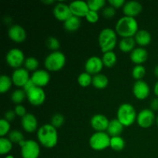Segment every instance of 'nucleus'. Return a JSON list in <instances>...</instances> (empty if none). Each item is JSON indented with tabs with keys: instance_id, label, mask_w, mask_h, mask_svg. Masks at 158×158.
<instances>
[{
	"instance_id": "obj_6",
	"label": "nucleus",
	"mask_w": 158,
	"mask_h": 158,
	"mask_svg": "<svg viewBox=\"0 0 158 158\" xmlns=\"http://www.w3.org/2000/svg\"><path fill=\"white\" fill-rule=\"evenodd\" d=\"M110 136L106 132H95L89 139V144L91 149L96 151H102L110 148Z\"/></svg>"
},
{
	"instance_id": "obj_4",
	"label": "nucleus",
	"mask_w": 158,
	"mask_h": 158,
	"mask_svg": "<svg viewBox=\"0 0 158 158\" xmlns=\"http://www.w3.org/2000/svg\"><path fill=\"white\" fill-rule=\"evenodd\" d=\"M137 117L135 108L131 103H122L117 109V119L124 127L132 126L137 121Z\"/></svg>"
},
{
	"instance_id": "obj_29",
	"label": "nucleus",
	"mask_w": 158,
	"mask_h": 158,
	"mask_svg": "<svg viewBox=\"0 0 158 158\" xmlns=\"http://www.w3.org/2000/svg\"><path fill=\"white\" fill-rule=\"evenodd\" d=\"M13 143L8 137H0V154L8 155L12 151Z\"/></svg>"
},
{
	"instance_id": "obj_18",
	"label": "nucleus",
	"mask_w": 158,
	"mask_h": 158,
	"mask_svg": "<svg viewBox=\"0 0 158 158\" xmlns=\"http://www.w3.org/2000/svg\"><path fill=\"white\" fill-rule=\"evenodd\" d=\"M50 74L46 69H38L35 71L31 75V80L34 84L38 87L43 88L47 86L50 81Z\"/></svg>"
},
{
	"instance_id": "obj_33",
	"label": "nucleus",
	"mask_w": 158,
	"mask_h": 158,
	"mask_svg": "<svg viewBox=\"0 0 158 158\" xmlns=\"http://www.w3.org/2000/svg\"><path fill=\"white\" fill-rule=\"evenodd\" d=\"M93 76L86 72L80 73L77 77V83L81 87H88L89 85L92 84Z\"/></svg>"
},
{
	"instance_id": "obj_36",
	"label": "nucleus",
	"mask_w": 158,
	"mask_h": 158,
	"mask_svg": "<svg viewBox=\"0 0 158 158\" xmlns=\"http://www.w3.org/2000/svg\"><path fill=\"white\" fill-rule=\"evenodd\" d=\"M46 45L48 49L51 50V52L59 51L60 48V42L56 37L54 36L48 37L46 40Z\"/></svg>"
},
{
	"instance_id": "obj_42",
	"label": "nucleus",
	"mask_w": 158,
	"mask_h": 158,
	"mask_svg": "<svg viewBox=\"0 0 158 158\" xmlns=\"http://www.w3.org/2000/svg\"><path fill=\"white\" fill-rule=\"evenodd\" d=\"M14 111H15V114H16L17 117H23L25 115H26L27 113H26V109L24 106H23L22 104L16 105L14 108Z\"/></svg>"
},
{
	"instance_id": "obj_3",
	"label": "nucleus",
	"mask_w": 158,
	"mask_h": 158,
	"mask_svg": "<svg viewBox=\"0 0 158 158\" xmlns=\"http://www.w3.org/2000/svg\"><path fill=\"white\" fill-rule=\"evenodd\" d=\"M98 43L103 53L114 51L117 44V34L111 28H104L98 35Z\"/></svg>"
},
{
	"instance_id": "obj_20",
	"label": "nucleus",
	"mask_w": 158,
	"mask_h": 158,
	"mask_svg": "<svg viewBox=\"0 0 158 158\" xmlns=\"http://www.w3.org/2000/svg\"><path fill=\"white\" fill-rule=\"evenodd\" d=\"M122 9L125 16L135 18L141 13L143 10V6L141 3L137 1H128L125 2Z\"/></svg>"
},
{
	"instance_id": "obj_37",
	"label": "nucleus",
	"mask_w": 158,
	"mask_h": 158,
	"mask_svg": "<svg viewBox=\"0 0 158 158\" xmlns=\"http://www.w3.org/2000/svg\"><path fill=\"white\" fill-rule=\"evenodd\" d=\"M106 3L105 0H89L87 1L89 10L95 11L97 12L106 6Z\"/></svg>"
},
{
	"instance_id": "obj_8",
	"label": "nucleus",
	"mask_w": 158,
	"mask_h": 158,
	"mask_svg": "<svg viewBox=\"0 0 158 158\" xmlns=\"http://www.w3.org/2000/svg\"><path fill=\"white\" fill-rule=\"evenodd\" d=\"M26 59L24 52L19 48L10 49L6 55V63L14 69L21 68L22 66L24 65Z\"/></svg>"
},
{
	"instance_id": "obj_38",
	"label": "nucleus",
	"mask_w": 158,
	"mask_h": 158,
	"mask_svg": "<svg viewBox=\"0 0 158 158\" xmlns=\"http://www.w3.org/2000/svg\"><path fill=\"white\" fill-rule=\"evenodd\" d=\"M65 123V117L61 114H55L51 117L50 124L55 128H59L63 126Z\"/></svg>"
},
{
	"instance_id": "obj_47",
	"label": "nucleus",
	"mask_w": 158,
	"mask_h": 158,
	"mask_svg": "<svg viewBox=\"0 0 158 158\" xmlns=\"http://www.w3.org/2000/svg\"><path fill=\"white\" fill-rule=\"evenodd\" d=\"M154 94H155L156 97H158V80L156 82L155 84H154Z\"/></svg>"
},
{
	"instance_id": "obj_22",
	"label": "nucleus",
	"mask_w": 158,
	"mask_h": 158,
	"mask_svg": "<svg viewBox=\"0 0 158 158\" xmlns=\"http://www.w3.org/2000/svg\"><path fill=\"white\" fill-rule=\"evenodd\" d=\"M134 38L135 40L136 43L140 47L143 48L151 44V40H152L151 34L146 29H139Z\"/></svg>"
},
{
	"instance_id": "obj_46",
	"label": "nucleus",
	"mask_w": 158,
	"mask_h": 158,
	"mask_svg": "<svg viewBox=\"0 0 158 158\" xmlns=\"http://www.w3.org/2000/svg\"><path fill=\"white\" fill-rule=\"evenodd\" d=\"M150 106H151V110L153 111H158V97H155L153 99L150 103Z\"/></svg>"
},
{
	"instance_id": "obj_44",
	"label": "nucleus",
	"mask_w": 158,
	"mask_h": 158,
	"mask_svg": "<svg viewBox=\"0 0 158 158\" xmlns=\"http://www.w3.org/2000/svg\"><path fill=\"white\" fill-rule=\"evenodd\" d=\"M15 117H16V114H15L14 110H9L4 114V119L9 122L13 121L15 119Z\"/></svg>"
},
{
	"instance_id": "obj_43",
	"label": "nucleus",
	"mask_w": 158,
	"mask_h": 158,
	"mask_svg": "<svg viewBox=\"0 0 158 158\" xmlns=\"http://www.w3.org/2000/svg\"><path fill=\"white\" fill-rule=\"evenodd\" d=\"M126 2L124 0H109L108 3L110 6L114 7V9H120V8H123Z\"/></svg>"
},
{
	"instance_id": "obj_16",
	"label": "nucleus",
	"mask_w": 158,
	"mask_h": 158,
	"mask_svg": "<svg viewBox=\"0 0 158 158\" xmlns=\"http://www.w3.org/2000/svg\"><path fill=\"white\" fill-rule=\"evenodd\" d=\"M8 36L14 43H23L26 39V31L20 25H12L8 30Z\"/></svg>"
},
{
	"instance_id": "obj_40",
	"label": "nucleus",
	"mask_w": 158,
	"mask_h": 158,
	"mask_svg": "<svg viewBox=\"0 0 158 158\" xmlns=\"http://www.w3.org/2000/svg\"><path fill=\"white\" fill-rule=\"evenodd\" d=\"M116 15V9L111 6H105L103 9H102V15L103 18L106 19H113Z\"/></svg>"
},
{
	"instance_id": "obj_21",
	"label": "nucleus",
	"mask_w": 158,
	"mask_h": 158,
	"mask_svg": "<svg viewBox=\"0 0 158 158\" xmlns=\"http://www.w3.org/2000/svg\"><path fill=\"white\" fill-rule=\"evenodd\" d=\"M148 50L143 47H136L130 54V59L135 65H143L148 59Z\"/></svg>"
},
{
	"instance_id": "obj_1",
	"label": "nucleus",
	"mask_w": 158,
	"mask_h": 158,
	"mask_svg": "<svg viewBox=\"0 0 158 158\" xmlns=\"http://www.w3.org/2000/svg\"><path fill=\"white\" fill-rule=\"evenodd\" d=\"M37 140L44 148L52 149L56 146L59 136L56 128L50 123H46L40 127L37 131Z\"/></svg>"
},
{
	"instance_id": "obj_34",
	"label": "nucleus",
	"mask_w": 158,
	"mask_h": 158,
	"mask_svg": "<svg viewBox=\"0 0 158 158\" xmlns=\"http://www.w3.org/2000/svg\"><path fill=\"white\" fill-rule=\"evenodd\" d=\"M146 74V69L143 65H135L132 69V77L136 81L142 80Z\"/></svg>"
},
{
	"instance_id": "obj_11",
	"label": "nucleus",
	"mask_w": 158,
	"mask_h": 158,
	"mask_svg": "<svg viewBox=\"0 0 158 158\" xmlns=\"http://www.w3.org/2000/svg\"><path fill=\"white\" fill-rule=\"evenodd\" d=\"M12 83L19 89H23V86L26 83L30 80L31 77L29 76V72L24 67L19 68V69H14L11 75Z\"/></svg>"
},
{
	"instance_id": "obj_26",
	"label": "nucleus",
	"mask_w": 158,
	"mask_h": 158,
	"mask_svg": "<svg viewBox=\"0 0 158 158\" xmlns=\"http://www.w3.org/2000/svg\"><path fill=\"white\" fill-rule=\"evenodd\" d=\"M109 84V80L104 74L99 73L93 76L92 85L97 89H103L107 87Z\"/></svg>"
},
{
	"instance_id": "obj_5",
	"label": "nucleus",
	"mask_w": 158,
	"mask_h": 158,
	"mask_svg": "<svg viewBox=\"0 0 158 158\" xmlns=\"http://www.w3.org/2000/svg\"><path fill=\"white\" fill-rule=\"evenodd\" d=\"M66 56L61 51L51 52L44 60V66L49 72H58L66 65Z\"/></svg>"
},
{
	"instance_id": "obj_25",
	"label": "nucleus",
	"mask_w": 158,
	"mask_h": 158,
	"mask_svg": "<svg viewBox=\"0 0 158 158\" xmlns=\"http://www.w3.org/2000/svg\"><path fill=\"white\" fill-rule=\"evenodd\" d=\"M80 26H81V19H80V18L74 16V15L70 16L67 20H66L63 23L64 29L69 32H76V31L80 29Z\"/></svg>"
},
{
	"instance_id": "obj_45",
	"label": "nucleus",
	"mask_w": 158,
	"mask_h": 158,
	"mask_svg": "<svg viewBox=\"0 0 158 158\" xmlns=\"http://www.w3.org/2000/svg\"><path fill=\"white\" fill-rule=\"evenodd\" d=\"M35 86H35V85L34 84V83L32 81V80H31V78H30V80H29V81H28L27 83H26V85H25V86H23V89H24L25 92L27 93L28 91H29V90H30V89H32V88H34V87H35Z\"/></svg>"
},
{
	"instance_id": "obj_32",
	"label": "nucleus",
	"mask_w": 158,
	"mask_h": 158,
	"mask_svg": "<svg viewBox=\"0 0 158 158\" xmlns=\"http://www.w3.org/2000/svg\"><path fill=\"white\" fill-rule=\"evenodd\" d=\"M24 68L27 69L29 72H35V71L38 70L39 66H40V62L37 60L35 57L33 56H29L27 57L25 60L24 63Z\"/></svg>"
},
{
	"instance_id": "obj_10",
	"label": "nucleus",
	"mask_w": 158,
	"mask_h": 158,
	"mask_svg": "<svg viewBox=\"0 0 158 158\" xmlns=\"http://www.w3.org/2000/svg\"><path fill=\"white\" fill-rule=\"evenodd\" d=\"M26 99L32 106H40L43 105L46 100V93L43 88L35 86L26 93Z\"/></svg>"
},
{
	"instance_id": "obj_39",
	"label": "nucleus",
	"mask_w": 158,
	"mask_h": 158,
	"mask_svg": "<svg viewBox=\"0 0 158 158\" xmlns=\"http://www.w3.org/2000/svg\"><path fill=\"white\" fill-rule=\"evenodd\" d=\"M11 131L10 122L7 121L4 118L0 120V137H5L6 135H9Z\"/></svg>"
},
{
	"instance_id": "obj_35",
	"label": "nucleus",
	"mask_w": 158,
	"mask_h": 158,
	"mask_svg": "<svg viewBox=\"0 0 158 158\" xmlns=\"http://www.w3.org/2000/svg\"><path fill=\"white\" fill-rule=\"evenodd\" d=\"M8 138L11 140L12 143H17L19 144L21 142L25 140L23 134L19 130H12L8 135Z\"/></svg>"
},
{
	"instance_id": "obj_30",
	"label": "nucleus",
	"mask_w": 158,
	"mask_h": 158,
	"mask_svg": "<svg viewBox=\"0 0 158 158\" xmlns=\"http://www.w3.org/2000/svg\"><path fill=\"white\" fill-rule=\"evenodd\" d=\"M12 80L11 77L7 75H2L0 77V93L6 94L12 88Z\"/></svg>"
},
{
	"instance_id": "obj_50",
	"label": "nucleus",
	"mask_w": 158,
	"mask_h": 158,
	"mask_svg": "<svg viewBox=\"0 0 158 158\" xmlns=\"http://www.w3.org/2000/svg\"><path fill=\"white\" fill-rule=\"evenodd\" d=\"M5 158H15L14 157L13 155H11V154H8V155H6Z\"/></svg>"
},
{
	"instance_id": "obj_9",
	"label": "nucleus",
	"mask_w": 158,
	"mask_h": 158,
	"mask_svg": "<svg viewBox=\"0 0 158 158\" xmlns=\"http://www.w3.org/2000/svg\"><path fill=\"white\" fill-rule=\"evenodd\" d=\"M156 121V117L154 112L151 109L145 108L141 110L137 114V123L141 128H149Z\"/></svg>"
},
{
	"instance_id": "obj_24",
	"label": "nucleus",
	"mask_w": 158,
	"mask_h": 158,
	"mask_svg": "<svg viewBox=\"0 0 158 158\" xmlns=\"http://www.w3.org/2000/svg\"><path fill=\"white\" fill-rule=\"evenodd\" d=\"M136 41L134 37L130 38H122L119 42V49L121 52L127 53L131 52L136 48Z\"/></svg>"
},
{
	"instance_id": "obj_41",
	"label": "nucleus",
	"mask_w": 158,
	"mask_h": 158,
	"mask_svg": "<svg viewBox=\"0 0 158 158\" xmlns=\"http://www.w3.org/2000/svg\"><path fill=\"white\" fill-rule=\"evenodd\" d=\"M86 19L87 20V22H89V23H96L99 21V13L95 11H91L89 10V12L87 13V15H86Z\"/></svg>"
},
{
	"instance_id": "obj_7",
	"label": "nucleus",
	"mask_w": 158,
	"mask_h": 158,
	"mask_svg": "<svg viewBox=\"0 0 158 158\" xmlns=\"http://www.w3.org/2000/svg\"><path fill=\"white\" fill-rule=\"evenodd\" d=\"M21 148L22 158H39L40 155V143L35 140H25L19 144Z\"/></svg>"
},
{
	"instance_id": "obj_12",
	"label": "nucleus",
	"mask_w": 158,
	"mask_h": 158,
	"mask_svg": "<svg viewBox=\"0 0 158 158\" xmlns=\"http://www.w3.org/2000/svg\"><path fill=\"white\" fill-rule=\"evenodd\" d=\"M103 66H103L101 58L97 56H92L88 58L85 63V72L88 73L92 76L97 75V74L101 73L100 72L103 69Z\"/></svg>"
},
{
	"instance_id": "obj_19",
	"label": "nucleus",
	"mask_w": 158,
	"mask_h": 158,
	"mask_svg": "<svg viewBox=\"0 0 158 158\" xmlns=\"http://www.w3.org/2000/svg\"><path fill=\"white\" fill-rule=\"evenodd\" d=\"M21 126L26 133H34L38 131V120L34 114L27 113L21 118Z\"/></svg>"
},
{
	"instance_id": "obj_17",
	"label": "nucleus",
	"mask_w": 158,
	"mask_h": 158,
	"mask_svg": "<svg viewBox=\"0 0 158 158\" xmlns=\"http://www.w3.org/2000/svg\"><path fill=\"white\" fill-rule=\"evenodd\" d=\"M69 6L72 15L78 17V18L86 17V15H87L89 11L87 2L82 1V0H77V1L72 2L69 3Z\"/></svg>"
},
{
	"instance_id": "obj_48",
	"label": "nucleus",
	"mask_w": 158,
	"mask_h": 158,
	"mask_svg": "<svg viewBox=\"0 0 158 158\" xmlns=\"http://www.w3.org/2000/svg\"><path fill=\"white\" fill-rule=\"evenodd\" d=\"M154 75H155V77H157V78H158V65H157V66L154 67Z\"/></svg>"
},
{
	"instance_id": "obj_51",
	"label": "nucleus",
	"mask_w": 158,
	"mask_h": 158,
	"mask_svg": "<svg viewBox=\"0 0 158 158\" xmlns=\"http://www.w3.org/2000/svg\"><path fill=\"white\" fill-rule=\"evenodd\" d=\"M156 124H157V126L158 127V116L157 117H156V121H155Z\"/></svg>"
},
{
	"instance_id": "obj_23",
	"label": "nucleus",
	"mask_w": 158,
	"mask_h": 158,
	"mask_svg": "<svg viewBox=\"0 0 158 158\" xmlns=\"http://www.w3.org/2000/svg\"><path fill=\"white\" fill-rule=\"evenodd\" d=\"M123 128H124V127L116 118L114 119V120H110L109 125H108L107 130H106V133L110 136V137L120 136V134L123 133Z\"/></svg>"
},
{
	"instance_id": "obj_14",
	"label": "nucleus",
	"mask_w": 158,
	"mask_h": 158,
	"mask_svg": "<svg viewBox=\"0 0 158 158\" xmlns=\"http://www.w3.org/2000/svg\"><path fill=\"white\" fill-rule=\"evenodd\" d=\"M110 120L105 115L97 114L90 119V126L95 132H106Z\"/></svg>"
},
{
	"instance_id": "obj_13",
	"label": "nucleus",
	"mask_w": 158,
	"mask_h": 158,
	"mask_svg": "<svg viewBox=\"0 0 158 158\" xmlns=\"http://www.w3.org/2000/svg\"><path fill=\"white\" fill-rule=\"evenodd\" d=\"M132 91L136 99L139 100H144L150 96L151 89L149 84L142 80L136 81L134 83Z\"/></svg>"
},
{
	"instance_id": "obj_2",
	"label": "nucleus",
	"mask_w": 158,
	"mask_h": 158,
	"mask_svg": "<svg viewBox=\"0 0 158 158\" xmlns=\"http://www.w3.org/2000/svg\"><path fill=\"white\" fill-rule=\"evenodd\" d=\"M114 30L122 38L134 37L139 30L138 23L135 18L124 15L117 20Z\"/></svg>"
},
{
	"instance_id": "obj_27",
	"label": "nucleus",
	"mask_w": 158,
	"mask_h": 158,
	"mask_svg": "<svg viewBox=\"0 0 158 158\" xmlns=\"http://www.w3.org/2000/svg\"><path fill=\"white\" fill-rule=\"evenodd\" d=\"M103 66L106 68H112L117 62V56L114 51H110L103 53L102 56Z\"/></svg>"
},
{
	"instance_id": "obj_49",
	"label": "nucleus",
	"mask_w": 158,
	"mask_h": 158,
	"mask_svg": "<svg viewBox=\"0 0 158 158\" xmlns=\"http://www.w3.org/2000/svg\"><path fill=\"white\" fill-rule=\"evenodd\" d=\"M55 2L52 1V0H51V1H43V3H46V4H52V3H54Z\"/></svg>"
},
{
	"instance_id": "obj_28",
	"label": "nucleus",
	"mask_w": 158,
	"mask_h": 158,
	"mask_svg": "<svg viewBox=\"0 0 158 158\" xmlns=\"http://www.w3.org/2000/svg\"><path fill=\"white\" fill-rule=\"evenodd\" d=\"M110 148L114 151H121L125 148V140L121 136L112 137L110 138Z\"/></svg>"
},
{
	"instance_id": "obj_31",
	"label": "nucleus",
	"mask_w": 158,
	"mask_h": 158,
	"mask_svg": "<svg viewBox=\"0 0 158 158\" xmlns=\"http://www.w3.org/2000/svg\"><path fill=\"white\" fill-rule=\"evenodd\" d=\"M11 100L16 105H19L26 98V93L23 89H17L14 90L11 94Z\"/></svg>"
},
{
	"instance_id": "obj_15",
	"label": "nucleus",
	"mask_w": 158,
	"mask_h": 158,
	"mask_svg": "<svg viewBox=\"0 0 158 158\" xmlns=\"http://www.w3.org/2000/svg\"><path fill=\"white\" fill-rule=\"evenodd\" d=\"M52 13H53L54 17L58 21L63 22V23L73 15L69 9V6L64 2L56 3L55 6L53 7Z\"/></svg>"
}]
</instances>
